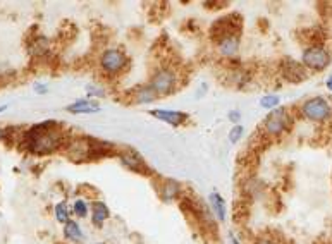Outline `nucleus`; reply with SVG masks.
Returning a JSON list of instances; mask_svg holds the SVG:
<instances>
[{
  "mask_svg": "<svg viewBox=\"0 0 332 244\" xmlns=\"http://www.w3.org/2000/svg\"><path fill=\"white\" fill-rule=\"evenodd\" d=\"M69 138L66 136V131L62 129V124L59 120H43L38 124L31 126L26 131H23L19 146L29 151L31 155H52L56 151L62 150Z\"/></svg>",
  "mask_w": 332,
  "mask_h": 244,
  "instance_id": "1",
  "label": "nucleus"
},
{
  "mask_svg": "<svg viewBox=\"0 0 332 244\" xmlns=\"http://www.w3.org/2000/svg\"><path fill=\"white\" fill-rule=\"evenodd\" d=\"M64 151L73 162H86V160H100L116 155L117 148L110 143L95 140V138L76 136L67 140Z\"/></svg>",
  "mask_w": 332,
  "mask_h": 244,
  "instance_id": "2",
  "label": "nucleus"
},
{
  "mask_svg": "<svg viewBox=\"0 0 332 244\" xmlns=\"http://www.w3.org/2000/svg\"><path fill=\"white\" fill-rule=\"evenodd\" d=\"M148 85L153 88V91L160 96L172 95L178 88V74L172 67H158L152 74Z\"/></svg>",
  "mask_w": 332,
  "mask_h": 244,
  "instance_id": "3",
  "label": "nucleus"
},
{
  "mask_svg": "<svg viewBox=\"0 0 332 244\" xmlns=\"http://www.w3.org/2000/svg\"><path fill=\"white\" fill-rule=\"evenodd\" d=\"M241 28H243V19L241 16L233 12V14H228L224 18L217 19L215 23L212 24L210 28V38L213 41L222 40L226 36H231V35H241Z\"/></svg>",
  "mask_w": 332,
  "mask_h": 244,
  "instance_id": "4",
  "label": "nucleus"
},
{
  "mask_svg": "<svg viewBox=\"0 0 332 244\" xmlns=\"http://www.w3.org/2000/svg\"><path fill=\"white\" fill-rule=\"evenodd\" d=\"M129 58L121 48H107L100 55V67L107 76H117L128 67Z\"/></svg>",
  "mask_w": 332,
  "mask_h": 244,
  "instance_id": "5",
  "label": "nucleus"
},
{
  "mask_svg": "<svg viewBox=\"0 0 332 244\" xmlns=\"http://www.w3.org/2000/svg\"><path fill=\"white\" fill-rule=\"evenodd\" d=\"M291 128V115L284 107H277L263 120V131L270 136H279Z\"/></svg>",
  "mask_w": 332,
  "mask_h": 244,
  "instance_id": "6",
  "label": "nucleus"
},
{
  "mask_svg": "<svg viewBox=\"0 0 332 244\" xmlns=\"http://www.w3.org/2000/svg\"><path fill=\"white\" fill-rule=\"evenodd\" d=\"M301 113H303V117L308 120L323 122V120L330 119L332 108L325 98H322V96H313V98L306 100V102L301 105Z\"/></svg>",
  "mask_w": 332,
  "mask_h": 244,
  "instance_id": "7",
  "label": "nucleus"
},
{
  "mask_svg": "<svg viewBox=\"0 0 332 244\" xmlns=\"http://www.w3.org/2000/svg\"><path fill=\"white\" fill-rule=\"evenodd\" d=\"M116 157L121 160V163H123L128 170L136 172V174H141V175H152V170H150V167L146 165V162L143 160V157L134 148H131V146L117 148Z\"/></svg>",
  "mask_w": 332,
  "mask_h": 244,
  "instance_id": "8",
  "label": "nucleus"
},
{
  "mask_svg": "<svg viewBox=\"0 0 332 244\" xmlns=\"http://www.w3.org/2000/svg\"><path fill=\"white\" fill-rule=\"evenodd\" d=\"M301 64L312 71H323L330 64V53L322 45H312L303 50Z\"/></svg>",
  "mask_w": 332,
  "mask_h": 244,
  "instance_id": "9",
  "label": "nucleus"
},
{
  "mask_svg": "<svg viewBox=\"0 0 332 244\" xmlns=\"http://www.w3.org/2000/svg\"><path fill=\"white\" fill-rule=\"evenodd\" d=\"M148 113L152 117H155L157 120L165 122V124L172 126V128H178V126L184 124L188 120V113L186 112H179V110H165V108H152L148 110Z\"/></svg>",
  "mask_w": 332,
  "mask_h": 244,
  "instance_id": "10",
  "label": "nucleus"
},
{
  "mask_svg": "<svg viewBox=\"0 0 332 244\" xmlns=\"http://www.w3.org/2000/svg\"><path fill=\"white\" fill-rule=\"evenodd\" d=\"M281 71H283L284 78L291 83H301L308 78V74H306V67L301 64V62L293 60V58H286V60L283 62V66H281Z\"/></svg>",
  "mask_w": 332,
  "mask_h": 244,
  "instance_id": "11",
  "label": "nucleus"
},
{
  "mask_svg": "<svg viewBox=\"0 0 332 244\" xmlns=\"http://www.w3.org/2000/svg\"><path fill=\"white\" fill-rule=\"evenodd\" d=\"M66 110L69 113H76V115H85V113H98L102 108H100V103L96 100L79 98L71 105H67Z\"/></svg>",
  "mask_w": 332,
  "mask_h": 244,
  "instance_id": "12",
  "label": "nucleus"
},
{
  "mask_svg": "<svg viewBox=\"0 0 332 244\" xmlns=\"http://www.w3.org/2000/svg\"><path fill=\"white\" fill-rule=\"evenodd\" d=\"M50 52V40L45 35H35L28 41V53L35 58L45 57Z\"/></svg>",
  "mask_w": 332,
  "mask_h": 244,
  "instance_id": "13",
  "label": "nucleus"
},
{
  "mask_svg": "<svg viewBox=\"0 0 332 244\" xmlns=\"http://www.w3.org/2000/svg\"><path fill=\"white\" fill-rule=\"evenodd\" d=\"M215 45H217V52L222 57H234L239 50V45H241V35L226 36L222 40H218Z\"/></svg>",
  "mask_w": 332,
  "mask_h": 244,
  "instance_id": "14",
  "label": "nucleus"
},
{
  "mask_svg": "<svg viewBox=\"0 0 332 244\" xmlns=\"http://www.w3.org/2000/svg\"><path fill=\"white\" fill-rule=\"evenodd\" d=\"M158 195L163 201H174L181 196V191H183V186L174 179H163L162 184H158Z\"/></svg>",
  "mask_w": 332,
  "mask_h": 244,
  "instance_id": "15",
  "label": "nucleus"
},
{
  "mask_svg": "<svg viewBox=\"0 0 332 244\" xmlns=\"http://www.w3.org/2000/svg\"><path fill=\"white\" fill-rule=\"evenodd\" d=\"M158 98V95L153 91V88L146 83V85H141L138 88L131 90V102L136 105H143V103H153L155 100Z\"/></svg>",
  "mask_w": 332,
  "mask_h": 244,
  "instance_id": "16",
  "label": "nucleus"
},
{
  "mask_svg": "<svg viewBox=\"0 0 332 244\" xmlns=\"http://www.w3.org/2000/svg\"><path fill=\"white\" fill-rule=\"evenodd\" d=\"M208 203H210V212L217 217V220L224 222L226 217H228V210H226L224 198L218 195L217 191H213V193H210L208 195Z\"/></svg>",
  "mask_w": 332,
  "mask_h": 244,
  "instance_id": "17",
  "label": "nucleus"
},
{
  "mask_svg": "<svg viewBox=\"0 0 332 244\" xmlns=\"http://www.w3.org/2000/svg\"><path fill=\"white\" fill-rule=\"evenodd\" d=\"M108 217H110V212H108L107 205L103 201H95L93 207H91V222H93V225L102 227Z\"/></svg>",
  "mask_w": 332,
  "mask_h": 244,
  "instance_id": "18",
  "label": "nucleus"
},
{
  "mask_svg": "<svg viewBox=\"0 0 332 244\" xmlns=\"http://www.w3.org/2000/svg\"><path fill=\"white\" fill-rule=\"evenodd\" d=\"M64 237L73 242H81L85 239V234H83L81 227L76 220H69L67 224H64Z\"/></svg>",
  "mask_w": 332,
  "mask_h": 244,
  "instance_id": "19",
  "label": "nucleus"
},
{
  "mask_svg": "<svg viewBox=\"0 0 332 244\" xmlns=\"http://www.w3.org/2000/svg\"><path fill=\"white\" fill-rule=\"evenodd\" d=\"M56 218L61 224H67L71 220V213H69V207H67L66 201H59L56 205Z\"/></svg>",
  "mask_w": 332,
  "mask_h": 244,
  "instance_id": "20",
  "label": "nucleus"
},
{
  "mask_svg": "<svg viewBox=\"0 0 332 244\" xmlns=\"http://www.w3.org/2000/svg\"><path fill=\"white\" fill-rule=\"evenodd\" d=\"M281 98L277 95H265L260 98V107L262 108H268V110H274V108L279 107Z\"/></svg>",
  "mask_w": 332,
  "mask_h": 244,
  "instance_id": "21",
  "label": "nucleus"
},
{
  "mask_svg": "<svg viewBox=\"0 0 332 244\" xmlns=\"http://www.w3.org/2000/svg\"><path fill=\"white\" fill-rule=\"evenodd\" d=\"M73 212H74V215H78L79 218H85L88 215V212H90V208H88V203L85 200H76L73 205Z\"/></svg>",
  "mask_w": 332,
  "mask_h": 244,
  "instance_id": "22",
  "label": "nucleus"
},
{
  "mask_svg": "<svg viewBox=\"0 0 332 244\" xmlns=\"http://www.w3.org/2000/svg\"><path fill=\"white\" fill-rule=\"evenodd\" d=\"M243 133H245V128H243L241 124L233 126V129L229 131V141L233 143V145H238L239 140L243 138Z\"/></svg>",
  "mask_w": 332,
  "mask_h": 244,
  "instance_id": "23",
  "label": "nucleus"
},
{
  "mask_svg": "<svg viewBox=\"0 0 332 244\" xmlns=\"http://www.w3.org/2000/svg\"><path fill=\"white\" fill-rule=\"evenodd\" d=\"M95 96H105V91L96 85H86V98L93 100Z\"/></svg>",
  "mask_w": 332,
  "mask_h": 244,
  "instance_id": "24",
  "label": "nucleus"
},
{
  "mask_svg": "<svg viewBox=\"0 0 332 244\" xmlns=\"http://www.w3.org/2000/svg\"><path fill=\"white\" fill-rule=\"evenodd\" d=\"M228 119H229L231 122H233L234 126H238V124H239V120H241V112L234 108V110H231V112L228 113Z\"/></svg>",
  "mask_w": 332,
  "mask_h": 244,
  "instance_id": "25",
  "label": "nucleus"
},
{
  "mask_svg": "<svg viewBox=\"0 0 332 244\" xmlns=\"http://www.w3.org/2000/svg\"><path fill=\"white\" fill-rule=\"evenodd\" d=\"M33 90H35V93H38V95H45L48 91V86L45 85V83H35V85H33Z\"/></svg>",
  "mask_w": 332,
  "mask_h": 244,
  "instance_id": "26",
  "label": "nucleus"
},
{
  "mask_svg": "<svg viewBox=\"0 0 332 244\" xmlns=\"http://www.w3.org/2000/svg\"><path fill=\"white\" fill-rule=\"evenodd\" d=\"M229 237H231V244H241V242H239V241H238V237H236V235H233V234H229Z\"/></svg>",
  "mask_w": 332,
  "mask_h": 244,
  "instance_id": "27",
  "label": "nucleus"
},
{
  "mask_svg": "<svg viewBox=\"0 0 332 244\" xmlns=\"http://www.w3.org/2000/svg\"><path fill=\"white\" fill-rule=\"evenodd\" d=\"M255 244H274V242L268 241V239H258V241H256Z\"/></svg>",
  "mask_w": 332,
  "mask_h": 244,
  "instance_id": "28",
  "label": "nucleus"
},
{
  "mask_svg": "<svg viewBox=\"0 0 332 244\" xmlns=\"http://www.w3.org/2000/svg\"><path fill=\"white\" fill-rule=\"evenodd\" d=\"M325 85H327V88H329V90L332 91V76H330L329 79H327V83H325Z\"/></svg>",
  "mask_w": 332,
  "mask_h": 244,
  "instance_id": "29",
  "label": "nucleus"
},
{
  "mask_svg": "<svg viewBox=\"0 0 332 244\" xmlns=\"http://www.w3.org/2000/svg\"><path fill=\"white\" fill-rule=\"evenodd\" d=\"M7 108H9V105H0V113H2V112H6Z\"/></svg>",
  "mask_w": 332,
  "mask_h": 244,
  "instance_id": "30",
  "label": "nucleus"
},
{
  "mask_svg": "<svg viewBox=\"0 0 332 244\" xmlns=\"http://www.w3.org/2000/svg\"><path fill=\"white\" fill-rule=\"evenodd\" d=\"M0 141H4V129L0 128Z\"/></svg>",
  "mask_w": 332,
  "mask_h": 244,
  "instance_id": "31",
  "label": "nucleus"
}]
</instances>
